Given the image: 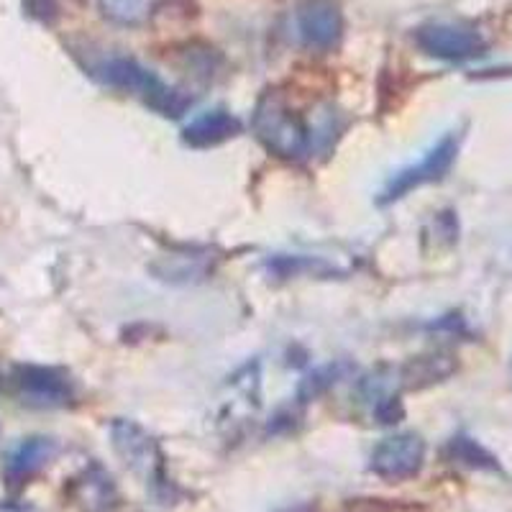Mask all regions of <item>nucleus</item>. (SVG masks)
<instances>
[{
	"label": "nucleus",
	"mask_w": 512,
	"mask_h": 512,
	"mask_svg": "<svg viewBox=\"0 0 512 512\" xmlns=\"http://www.w3.org/2000/svg\"><path fill=\"white\" fill-rule=\"evenodd\" d=\"M98 77L105 85H111V88L139 95L152 111L162 113L167 118H180L187 111V105H190L187 95L164 85L154 72L144 70L134 59H108V62H103L98 67Z\"/></svg>",
	"instance_id": "obj_1"
},
{
	"label": "nucleus",
	"mask_w": 512,
	"mask_h": 512,
	"mask_svg": "<svg viewBox=\"0 0 512 512\" xmlns=\"http://www.w3.org/2000/svg\"><path fill=\"white\" fill-rule=\"evenodd\" d=\"M254 134L269 152L290 162L308 157L313 146L305 123L287 108V103L277 93L262 95L256 105Z\"/></svg>",
	"instance_id": "obj_2"
},
{
	"label": "nucleus",
	"mask_w": 512,
	"mask_h": 512,
	"mask_svg": "<svg viewBox=\"0 0 512 512\" xmlns=\"http://www.w3.org/2000/svg\"><path fill=\"white\" fill-rule=\"evenodd\" d=\"M113 448L118 451L131 472L146 479V484H152L154 489L169 487L167 477H164V456L154 438L141 428V425L131 423V420H116L111 428Z\"/></svg>",
	"instance_id": "obj_3"
},
{
	"label": "nucleus",
	"mask_w": 512,
	"mask_h": 512,
	"mask_svg": "<svg viewBox=\"0 0 512 512\" xmlns=\"http://www.w3.org/2000/svg\"><path fill=\"white\" fill-rule=\"evenodd\" d=\"M456 154H459V139H456V136H446V139H443L441 144L433 146L431 152L425 154L418 164L400 169V172L387 182V187H384L382 195H379V205H390L395 203V200L405 198L408 192L418 190V187L443 180V177L448 175L451 164H454Z\"/></svg>",
	"instance_id": "obj_4"
},
{
	"label": "nucleus",
	"mask_w": 512,
	"mask_h": 512,
	"mask_svg": "<svg viewBox=\"0 0 512 512\" xmlns=\"http://www.w3.org/2000/svg\"><path fill=\"white\" fill-rule=\"evenodd\" d=\"M425 443L415 433L384 438L372 454V472L382 479H410L423 469Z\"/></svg>",
	"instance_id": "obj_5"
},
{
	"label": "nucleus",
	"mask_w": 512,
	"mask_h": 512,
	"mask_svg": "<svg viewBox=\"0 0 512 512\" xmlns=\"http://www.w3.org/2000/svg\"><path fill=\"white\" fill-rule=\"evenodd\" d=\"M16 395L36 408H59L70 402L72 384L67 374L49 367H16L11 374Z\"/></svg>",
	"instance_id": "obj_6"
},
{
	"label": "nucleus",
	"mask_w": 512,
	"mask_h": 512,
	"mask_svg": "<svg viewBox=\"0 0 512 512\" xmlns=\"http://www.w3.org/2000/svg\"><path fill=\"white\" fill-rule=\"evenodd\" d=\"M415 41L425 54L448 59V62H464V59L482 57L487 52V44L477 31L448 24L423 26V29L415 31Z\"/></svg>",
	"instance_id": "obj_7"
},
{
	"label": "nucleus",
	"mask_w": 512,
	"mask_h": 512,
	"mask_svg": "<svg viewBox=\"0 0 512 512\" xmlns=\"http://www.w3.org/2000/svg\"><path fill=\"white\" fill-rule=\"evenodd\" d=\"M297 29L308 47L328 49L341 39L344 18L331 0H305L303 6L297 8Z\"/></svg>",
	"instance_id": "obj_8"
},
{
	"label": "nucleus",
	"mask_w": 512,
	"mask_h": 512,
	"mask_svg": "<svg viewBox=\"0 0 512 512\" xmlns=\"http://www.w3.org/2000/svg\"><path fill=\"white\" fill-rule=\"evenodd\" d=\"M54 454H57V441H52V438H26V441H21L8 451L6 464H3V479L11 489L24 487L29 479H34L54 459Z\"/></svg>",
	"instance_id": "obj_9"
},
{
	"label": "nucleus",
	"mask_w": 512,
	"mask_h": 512,
	"mask_svg": "<svg viewBox=\"0 0 512 512\" xmlns=\"http://www.w3.org/2000/svg\"><path fill=\"white\" fill-rule=\"evenodd\" d=\"M241 134L239 118L231 116L228 111H208L203 116H198L190 126L182 131V141L192 149H210V146H218L223 141L233 139V136Z\"/></svg>",
	"instance_id": "obj_10"
},
{
	"label": "nucleus",
	"mask_w": 512,
	"mask_h": 512,
	"mask_svg": "<svg viewBox=\"0 0 512 512\" xmlns=\"http://www.w3.org/2000/svg\"><path fill=\"white\" fill-rule=\"evenodd\" d=\"M75 500L85 512H111L118 502L116 484L103 466H90L75 482Z\"/></svg>",
	"instance_id": "obj_11"
},
{
	"label": "nucleus",
	"mask_w": 512,
	"mask_h": 512,
	"mask_svg": "<svg viewBox=\"0 0 512 512\" xmlns=\"http://www.w3.org/2000/svg\"><path fill=\"white\" fill-rule=\"evenodd\" d=\"M456 372V361L451 354H425L410 359L400 369V384L405 390H423Z\"/></svg>",
	"instance_id": "obj_12"
},
{
	"label": "nucleus",
	"mask_w": 512,
	"mask_h": 512,
	"mask_svg": "<svg viewBox=\"0 0 512 512\" xmlns=\"http://www.w3.org/2000/svg\"><path fill=\"white\" fill-rule=\"evenodd\" d=\"M98 3L103 16L121 26L144 24L157 8V0H98Z\"/></svg>",
	"instance_id": "obj_13"
},
{
	"label": "nucleus",
	"mask_w": 512,
	"mask_h": 512,
	"mask_svg": "<svg viewBox=\"0 0 512 512\" xmlns=\"http://www.w3.org/2000/svg\"><path fill=\"white\" fill-rule=\"evenodd\" d=\"M451 454H454L456 461L469 466H477V469H497L495 459L479 446L472 438H454L451 441Z\"/></svg>",
	"instance_id": "obj_14"
},
{
	"label": "nucleus",
	"mask_w": 512,
	"mask_h": 512,
	"mask_svg": "<svg viewBox=\"0 0 512 512\" xmlns=\"http://www.w3.org/2000/svg\"><path fill=\"white\" fill-rule=\"evenodd\" d=\"M336 374L338 367H326L313 372L308 379H303V384H300V400H313L320 392H326L331 384H336Z\"/></svg>",
	"instance_id": "obj_15"
}]
</instances>
